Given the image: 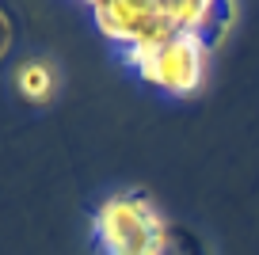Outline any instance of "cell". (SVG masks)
I'll return each instance as SVG.
<instances>
[{
    "mask_svg": "<svg viewBox=\"0 0 259 255\" xmlns=\"http://www.w3.org/2000/svg\"><path fill=\"white\" fill-rule=\"evenodd\" d=\"M4 46H8V23H4V16H0V54H4Z\"/></svg>",
    "mask_w": 259,
    "mask_h": 255,
    "instance_id": "obj_5",
    "label": "cell"
},
{
    "mask_svg": "<svg viewBox=\"0 0 259 255\" xmlns=\"http://www.w3.org/2000/svg\"><path fill=\"white\" fill-rule=\"evenodd\" d=\"M16 88L27 103H46L57 88V72L50 61H23L16 69Z\"/></svg>",
    "mask_w": 259,
    "mask_h": 255,
    "instance_id": "obj_4",
    "label": "cell"
},
{
    "mask_svg": "<svg viewBox=\"0 0 259 255\" xmlns=\"http://www.w3.org/2000/svg\"><path fill=\"white\" fill-rule=\"evenodd\" d=\"M96 244L103 255H168L171 229L160 217V209L145 194H111L99 202L96 217Z\"/></svg>",
    "mask_w": 259,
    "mask_h": 255,
    "instance_id": "obj_1",
    "label": "cell"
},
{
    "mask_svg": "<svg viewBox=\"0 0 259 255\" xmlns=\"http://www.w3.org/2000/svg\"><path fill=\"white\" fill-rule=\"evenodd\" d=\"M92 16H96L99 34L118 42L126 54L179 34L164 0H99L92 4Z\"/></svg>",
    "mask_w": 259,
    "mask_h": 255,
    "instance_id": "obj_3",
    "label": "cell"
},
{
    "mask_svg": "<svg viewBox=\"0 0 259 255\" xmlns=\"http://www.w3.org/2000/svg\"><path fill=\"white\" fill-rule=\"evenodd\" d=\"M126 61L138 69V76L168 96H194L206 84V61H210V42L194 34H171L145 50H130Z\"/></svg>",
    "mask_w": 259,
    "mask_h": 255,
    "instance_id": "obj_2",
    "label": "cell"
}]
</instances>
